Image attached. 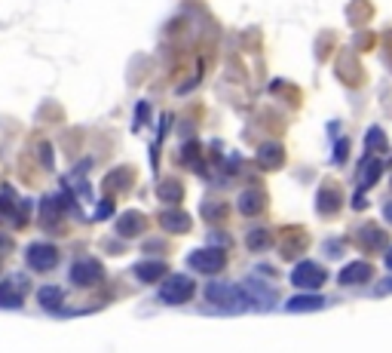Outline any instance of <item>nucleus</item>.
Returning <instances> with one entry per match:
<instances>
[{
	"label": "nucleus",
	"instance_id": "nucleus-3",
	"mask_svg": "<svg viewBox=\"0 0 392 353\" xmlns=\"http://www.w3.org/2000/svg\"><path fill=\"white\" fill-rule=\"evenodd\" d=\"M0 301H6L3 307H16V304H19V298L10 292V286H0Z\"/></svg>",
	"mask_w": 392,
	"mask_h": 353
},
{
	"label": "nucleus",
	"instance_id": "nucleus-4",
	"mask_svg": "<svg viewBox=\"0 0 392 353\" xmlns=\"http://www.w3.org/2000/svg\"><path fill=\"white\" fill-rule=\"evenodd\" d=\"M319 304H322L319 298H307V301L300 298V301H294V304H291V311H298V307H319Z\"/></svg>",
	"mask_w": 392,
	"mask_h": 353
},
{
	"label": "nucleus",
	"instance_id": "nucleus-1",
	"mask_svg": "<svg viewBox=\"0 0 392 353\" xmlns=\"http://www.w3.org/2000/svg\"><path fill=\"white\" fill-rule=\"evenodd\" d=\"M160 295H162V301H181L190 295V283L187 279H172L169 286H162Z\"/></svg>",
	"mask_w": 392,
	"mask_h": 353
},
{
	"label": "nucleus",
	"instance_id": "nucleus-2",
	"mask_svg": "<svg viewBox=\"0 0 392 353\" xmlns=\"http://www.w3.org/2000/svg\"><path fill=\"white\" fill-rule=\"evenodd\" d=\"M31 261L40 264V268H49L56 258H53V249H31Z\"/></svg>",
	"mask_w": 392,
	"mask_h": 353
}]
</instances>
